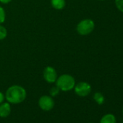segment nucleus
I'll return each mask as SVG.
<instances>
[{
    "instance_id": "obj_1",
    "label": "nucleus",
    "mask_w": 123,
    "mask_h": 123,
    "mask_svg": "<svg viewBox=\"0 0 123 123\" xmlns=\"http://www.w3.org/2000/svg\"><path fill=\"white\" fill-rule=\"evenodd\" d=\"M5 96L7 102L10 104H18L25 100L27 92L23 86L19 85H13L7 88Z\"/></svg>"
},
{
    "instance_id": "obj_2",
    "label": "nucleus",
    "mask_w": 123,
    "mask_h": 123,
    "mask_svg": "<svg viewBox=\"0 0 123 123\" xmlns=\"http://www.w3.org/2000/svg\"><path fill=\"white\" fill-rule=\"evenodd\" d=\"M56 86L62 91L68 92L73 89L76 84L73 76L69 74H63L59 76L56 80Z\"/></svg>"
},
{
    "instance_id": "obj_3",
    "label": "nucleus",
    "mask_w": 123,
    "mask_h": 123,
    "mask_svg": "<svg viewBox=\"0 0 123 123\" xmlns=\"http://www.w3.org/2000/svg\"><path fill=\"white\" fill-rule=\"evenodd\" d=\"M95 28L94 22L91 19H84L81 20L76 27L77 32L81 36H86L90 34Z\"/></svg>"
},
{
    "instance_id": "obj_4",
    "label": "nucleus",
    "mask_w": 123,
    "mask_h": 123,
    "mask_svg": "<svg viewBox=\"0 0 123 123\" xmlns=\"http://www.w3.org/2000/svg\"><path fill=\"white\" fill-rule=\"evenodd\" d=\"M74 91L76 95L80 97H86L91 92V86L86 82H80L75 84Z\"/></svg>"
},
{
    "instance_id": "obj_5",
    "label": "nucleus",
    "mask_w": 123,
    "mask_h": 123,
    "mask_svg": "<svg viewBox=\"0 0 123 123\" xmlns=\"http://www.w3.org/2000/svg\"><path fill=\"white\" fill-rule=\"evenodd\" d=\"M38 106L43 111H51L54 106V101L51 96L43 95L38 99Z\"/></svg>"
},
{
    "instance_id": "obj_6",
    "label": "nucleus",
    "mask_w": 123,
    "mask_h": 123,
    "mask_svg": "<svg viewBox=\"0 0 123 123\" xmlns=\"http://www.w3.org/2000/svg\"><path fill=\"white\" fill-rule=\"evenodd\" d=\"M43 79L48 83H54L56 82L58 75L56 70L51 66H47L44 68L43 72Z\"/></svg>"
},
{
    "instance_id": "obj_7",
    "label": "nucleus",
    "mask_w": 123,
    "mask_h": 123,
    "mask_svg": "<svg viewBox=\"0 0 123 123\" xmlns=\"http://www.w3.org/2000/svg\"><path fill=\"white\" fill-rule=\"evenodd\" d=\"M11 106L9 102H2L0 104V117H7L11 113Z\"/></svg>"
},
{
    "instance_id": "obj_8",
    "label": "nucleus",
    "mask_w": 123,
    "mask_h": 123,
    "mask_svg": "<svg viewBox=\"0 0 123 123\" xmlns=\"http://www.w3.org/2000/svg\"><path fill=\"white\" fill-rule=\"evenodd\" d=\"M51 7L57 10H61L65 8L66 5L65 0H51Z\"/></svg>"
},
{
    "instance_id": "obj_9",
    "label": "nucleus",
    "mask_w": 123,
    "mask_h": 123,
    "mask_svg": "<svg viewBox=\"0 0 123 123\" xmlns=\"http://www.w3.org/2000/svg\"><path fill=\"white\" fill-rule=\"evenodd\" d=\"M100 123H117V119L114 114H106L101 117Z\"/></svg>"
},
{
    "instance_id": "obj_10",
    "label": "nucleus",
    "mask_w": 123,
    "mask_h": 123,
    "mask_svg": "<svg viewBox=\"0 0 123 123\" xmlns=\"http://www.w3.org/2000/svg\"><path fill=\"white\" fill-rule=\"evenodd\" d=\"M93 99L99 105L103 104L104 102V97L103 94L101 93H99V92H97V93H94V95H93Z\"/></svg>"
},
{
    "instance_id": "obj_11",
    "label": "nucleus",
    "mask_w": 123,
    "mask_h": 123,
    "mask_svg": "<svg viewBox=\"0 0 123 123\" xmlns=\"http://www.w3.org/2000/svg\"><path fill=\"white\" fill-rule=\"evenodd\" d=\"M7 36V28L3 26L2 24H0V41L5 39Z\"/></svg>"
},
{
    "instance_id": "obj_12",
    "label": "nucleus",
    "mask_w": 123,
    "mask_h": 123,
    "mask_svg": "<svg viewBox=\"0 0 123 123\" xmlns=\"http://www.w3.org/2000/svg\"><path fill=\"white\" fill-rule=\"evenodd\" d=\"M6 20V12L5 9L0 6V24H2L5 23Z\"/></svg>"
},
{
    "instance_id": "obj_13",
    "label": "nucleus",
    "mask_w": 123,
    "mask_h": 123,
    "mask_svg": "<svg viewBox=\"0 0 123 123\" xmlns=\"http://www.w3.org/2000/svg\"><path fill=\"white\" fill-rule=\"evenodd\" d=\"M59 91H60V90L59 89V88L56 86H55L51 88V89L49 91V93L51 97H55L59 93Z\"/></svg>"
},
{
    "instance_id": "obj_14",
    "label": "nucleus",
    "mask_w": 123,
    "mask_h": 123,
    "mask_svg": "<svg viewBox=\"0 0 123 123\" xmlns=\"http://www.w3.org/2000/svg\"><path fill=\"white\" fill-rule=\"evenodd\" d=\"M115 4L117 9L123 12V0H115Z\"/></svg>"
},
{
    "instance_id": "obj_15",
    "label": "nucleus",
    "mask_w": 123,
    "mask_h": 123,
    "mask_svg": "<svg viewBox=\"0 0 123 123\" xmlns=\"http://www.w3.org/2000/svg\"><path fill=\"white\" fill-rule=\"evenodd\" d=\"M5 99V96L4 93L0 91V104H2V102H4Z\"/></svg>"
},
{
    "instance_id": "obj_16",
    "label": "nucleus",
    "mask_w": 123,
    "mask_h": 123,
    "mask_svg": "<svg viewBox=\"0 0 123 123\" xmlns=\"http://www.w3.org/2000/svg\"><path fill=\"white\" fill-rule=\"evenodd\" d=\"M11 2H12V0H0V2H1L2 4H4V5L9 4Z\"/></svg>"
},
{
    "instance_id": "obj_17",
    "label": "nucleus",
    "mask_w": 123,
    "mask_h": 123,
    "mask_svg": "<svg viewBox=\"0 0 123 123\" xmlns=\"http://www.w3.org/2000/svg\"><path fill=\"white\" fill-rule=\"evenodd\" d=\"M122 114H123V109H122Z\"/></svg>"
},
{
    "instance_id": "obj_18",
    "label": "nucleus",
    "mask_w": 123,
    "mask_h": 123,
    "mask_svg": "<svg viewBox=\"0 0 123 123\" xmlns=\"http://www.w3.org/2000/svg\"><path fill=\"white\" fill-rule=\"evenodd\" d=\"M89 123H93V122H89Z\"/></svg>"
}]
</instances>
